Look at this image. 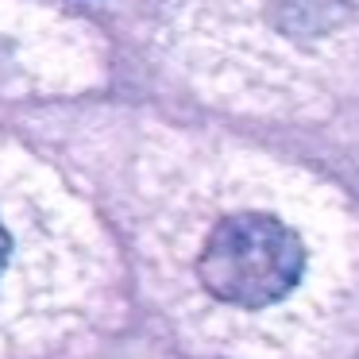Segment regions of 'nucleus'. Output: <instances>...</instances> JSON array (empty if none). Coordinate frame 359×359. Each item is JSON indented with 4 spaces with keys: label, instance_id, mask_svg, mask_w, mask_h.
Masks as SVG:
<instances>
[{
    "label": "nucleus",
    "instance_id": "2",
    "mask_svg": "<svg viewBox=\"0 0 359 359\" xmlns=\"http://www.w3.org/2000/svg\"><path fill=\"white\" fill-rule=\"evenodd\" d=\"M8 259H12V232H8V224L0 220V274H4Z\"/></svg>",
    "mask_w": 359,
    "mask_h": 359
},
{
    "label": "nucleus",
    "instance_id": "1",
    "mask_svg": "<svg viewBox=\"0 0 359 359\" xmlns=\"http://www.w3.org/2000/svg\"><path fill=\"white\" fill-rule=\"evenodd\" d=\"M305 248L294 228L266 212H236L212 224L197 255V278L212 297L240 309H266L297 286Z\"/></svg>",
    "mask_w": 359,
    "mask_h": 359
}]
</instances>
